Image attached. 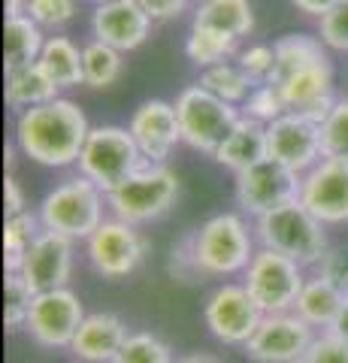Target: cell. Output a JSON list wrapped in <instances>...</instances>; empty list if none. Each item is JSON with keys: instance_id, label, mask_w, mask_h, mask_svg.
I'll list each match as a JSON object with an SVG mask.
<instances>
[{"instance_id": "cell-1", "label": "cell", "mask_w": 348, "mask_h": 363, "mask_svg": "<svg viewBox=\"0 0 348 363\" xmlns=\"http://www.w3.org/2000/svg\"><path fill=\"white\" fill-rule=\"evenodd\" d=\"M88 133L91 124L70 97H55L43 106L25 109L13 121V145L33 164L49 169L76 167Z\"/></svg>"}, {"instance_id": "cell-2", "label": "cell", "mask_w": 348, "mask_h": 363, "mask_svg": "<svg viewBox=\"0 0 348 363\" xmlns=\"http://www.w3.org/2000/svg\"><path fill=\"white\" fill-rule=\"evenodd\" d=\"M194 260L203 279H230L242 276L249 260L257 252L254 227L242 212H218L188 230Z\"/></svg>"}, {"instance_id": "cell-3", "label": "cell", "mask_w": 348, "mask_h": 363, "mask_svg": "<svg viewBox=\"0 0 348 363\" xmlns=\"http://www.w3.org/2000/svg\"><path fill=\"white\" fill-rule=\"evenodd\" d=\"M106 215H109L106 191H100L82 173L67 176L55 188H49L37 206V218L43 230L61 233L73 242H85L106 221Z\"/></svg>"}, {"instance_id": "cell-4", "label": "cell", "mask_w": 348, "mask_h": 363, "mask_svg": "<svg viewBox=\"0 0 348 363\" xmlns=\"http://www.w3.org/2000/svg\"><path fill=\"white\" fill-rule=\"evenodd\" d=\"M254 240L261 248L279 252L300 267H315L327 255V224H321L300 200H291L285 206L264 212L261 218H252Z\"/></svg>"}, {"instance_id": "cell-5", "label": "cell", "mask_w": 348, "mask_h": 363, "mask_svg": "<svg viewBox=\"0 0 348 363\" xmlns=\"http://www.w3.org/2000/svg\"><path fill=\"white\" fill-rule=\"evenodd\" d=\"M179 200V176L167 164H142L118 188L106 194L109 215L128 224H152L164 218Z\"/></svg>"}, {"instance_id": "cell-6", "label": "cell", "mask_w": 348, "mask_h": 363, "mask_svg": "<svg viewBox=\"0 0 348 363\" xmlns=\"http://www.w3.org/2000/svg\"><path fill=\"white\" fill-rule=\"evenodd\" d=\"M142 164H149L142 157V152L137 149L133 136L128 128H118V124H97L88 133V140L82 145V155L76 161V169L91 179L100 191L118 188L128 176H133Z\"/></svg>"}, {"instance_id": "cell-7", "label": "cell", "mask_w": 348, "mask_h": 363, "mask_svg": "<svg viewBox=\"0 0 348 363\" xmlns=\"http://www.w3.org/2000/svg\"><path fill=\"white\" fill-rule=\"evenodd\" d=\"M176 116H179V128H182V143L194 152L203 155H215V149L224 143L237 121L242 118L240 106L224 104L221 97L209 94L203 85H188L176 94L173 100Z\"/></svg>"}, {"instance_id": "cell-8", "label": "cell", "mask_w": 348, "mask_h": 363, "mask_svg": "<svg viewBox=\"0 0 348 363\" xmlns=\"http://www.w3.org/2000/svg\"><path fill=\"white\" fill-rule=\"evenodd\" d=\"M149 248H152L149 236L137 224H128L116 218V215H106V221L85 240V257H88V267L97 276L118 281L140 269Z\"/></svg>"}, {"instance_id": "cell-9", "label": "cell", "mask_w": 348, "mask_h": 363, "mask_svg": "<svg viewBox=\"0 0 348 363\" xmlns=\"http://www.w3.org/2000/svg\"><path fill=\"white\" fill-rule=\"evenodd\" d=\"M306 267H300L297 260H291L279 252L257 245L254 257L242 272V285L249 288L252 300L261 306L264 315L276 312H291L297 303V294L306 281Z\"/></svg>"}, {"instance_id": "cell-10", "label": "cell", "mask_w": 348, "mask_h": 363, "mask_svg": "<svg viewBox=\"0 0 348 363\" xmlns=\"http://www.w3.org/2000/svg\"><path fill=\"white\" fill-rule=\"evenodd\" d=\"M300 179L303 176L288 169L285 164L264 157V161L233 176V200H237L242 215L261 218L264 212L285 206V203L300 197Z\"/></svg>"}, {"instance_id": "cell-11", "label": "cell", "mask_w": 348, "mask_h": 363, "mask_svg": "<svg viewBox=\"0 0 348 363\" xmlns=\"http://www.w3.org/2000/svg\"><path fill=\"white\" fill-rule=\"evenodd\" d=\"M85 306L79 300V294L70 288H55L33 294L30 312L25 333L37 342L40 348H70L76 330L85 321Z\"/></svg>"}, {"instance_id": "cell-12", "label": "cell", "mask_w": 348, "mask_h": 363, "mask_svg": "<svg viewBox=\"0 0 348 363\" xmlns=\"http://www.w3.org/2000/svg\"><path fill=\"white\" fill-rule=\"evenodd\" d=\"M261 321V306L252 300V294L242 281H224L203 303L206 330L224 345H245Z\"/></svg>"}, {"instance_id": "cell-13", "label": "cell", "mask_w": 348, "mask_h": 363, "mask_svg": "<svg viewBox=\"0 0 348 363\" xmlns=\"http://www.w3.org/2000/svg\"><path fill=\"white\" fill-rule=\"evenodd\" d=\"M321 224L339 227L348 224V161L345 157H327L306 169L300 179V197Z\"/></svg>"}, {"instance_id": "cell-14", "label": "cell", "mask_w": 348, "mask_h": 363, "mask_svg": "<svg viewBox=\"0 0 348 363\" xmlns=\"http://www.w3.org/2000/svg\"><path fill=\"white\" fill-rule=\"evenodd\" d=\"M315 336L318 333L294 312H276L264 315L242 351L254 363H300Z\"/></svg>"}, {"instance_id": "cell-15", "label": "cell", "mask_w": 348, "mask_h": 363, "mask_svg": "<svg viewBox=\"0 0 348 363\" xmlns=\"http://www.w3.org/2000/svg\"><path fill=\"white\" fill-rule=\"evenodd\" d=\"M266 157L285 164L294 173H306L315 167L324 149H321V124L300 116V112H285L276 121L266 124Z\"/></svg>"}, {"instance_id": "cell-16", "label": "cell", "mask_w": 348, "mask_h": 363, "mask_svg": "<svg viewBox=\"0 0 348 363\" xmlns=\"http://www.w3.org/2000/svg\"><path fill=\"white\" fill-rule=\"evenodd\" d=\"M128 130L149 164H167L173 157V152L182 145V128H179L176 106L161 97L142 100L130 112Z\"/></svg>"}, {"instance_id": "cell-17", "label": "cell", "mask_w": 348, "mask_h": 363, "mask_svg": "<svg viewBox=\"0 0 348 363\" xmlns=\"http://www.w3.org/2000/svg\"><path fill=\"white\" fill-rule=\"evenodd\" d=\"M73 264H76V242L61 233L40 230L16 272L28 281L33 294H43L55 288H70Z\"/></svg>"}, {"instance_id": "cell-18", "label": "cell", "mask_w": 348, "mask_h": 363, "mask_svg": "<svg viewBox=\"0 0 348 363\" xmlns=\"http://www.w3.org/2000/svg\"><path fill=\"white\" fill-rule=\"evenodd\" d=\"M149 13L137 4V0H116V4H100L91 13V40H100L118 52H133L145 45L152 37Z\"/></svg>"}, {"instance_id": "cell-19", "label": "cell", "mask_w": 348, "mask_h": 363, "mask_svg": "<svg viewBox=\"0 0 348 363\" xmlns=\"http://www.w3.org/2000/svg\"><path fill=\"white\" fill-rule=\"evenodd\" d=\"M128 333V324L116 312H88L67 351L79 363H112Z\"/></svg>"}, {"instance_id": "cell-20", "label": "cell", "mask_w": 348, "mask_h": 363, "mask_svg": "<svg viewBox=\"0 0 348 363\" xmlns=\"http://www.w3.org/2000/svg\"><path fill=\"white\" fill-rule=\"evenodd\" d=\"M4 97H6V106L18 116L25 109L43 106L49 100L61 97V88L52 82L49 73L37 61H30V64L13 67V70H4Z\"/></svg>"}, {"instance_id": "cell-21", "label": "cell", "mask_w": 348, "mask_h": 363, "mask_svg": "<svg viewBox=\"0 0 348 363\" xmlns=\"http://www.w3.org/2000/svg\"><path fill=\"white\" fill-rule=\"evenodd\" d=\"M264 157H266V128L242 116L237 121V128L224 136V143L215 149L212 161L237 176L242 169H249L252 164L264 161Z\"/></svg>"}, {"instance_id": "cell-22", "label": "cell", "mask_w": 348, "mask_h": 363, "mask_svg": "<svg viewBox=\"0 0 348 363\" xmlns=\"http://www.w3.org/2000/svg\"><path fill=\"white\" fill-rule=\"evenodd\" d=\"M276 88H279V94H282L288 112H303L306 106L318 104V100L333 97V67H330V58L300 67V70L285 76L282 82H276Z\"/></svg>"}, {"instance_id": "cell-23", "label": "cell", "mask_w": 348, "mask_h": 363, "mask_svg": "<svg viewBox=\"0 0 348 363\" xmlns=\"http://www.w3.org/2000/svg\"><path fill=\"white\" fill-rule=\"evenodd\" d=\"M191 25L224 30L237 40H245L254 30V6L252 0H197Z\"/></svg>"}, {"instance_id": "cell-24", "label": "cell", "mask_w": 348, "mask_h": 363, "mask_svg": "<svg viewBox=\"0 0 348 363\" xmlns=\"http://www.w3.org/2000/svg\"><path fill=\"white\" fill-rule=\"evenodd\" d=\"M345 300V291H339L336 285H330L327 279L321 276H309L303 281V288L297 294V303H294V312L297 318H303L312 330H327L333 324L336 312Z\"/></svg>"}, {"instance_id": "cell-25", "label": "cell", "mask_w": 348, "mask_h": 363, "mask_svg": "<svg viewBox=\"0 0 348 363\" xmlns=\"http://www.w3.org/2000/svg\"><path fill=\"white\" fill-rule=\"evenodd\" d=\"M37 64L49 73V79L61 91H70V88L82 85V45L73 43L70 37H64V33H52V37H46Z\"/></svg>"}, {"instance_id": "cell-26", "label": "cell", "mask_w": 348, "mask_h": 363, "mask_svg": "<svg viewBox=\"0 0 348 363\" xmlns=\"http://www.w3.org/2000/svg\"><path fill=\"white\" fill-rule=\"evenodd\" d=\"M128 70L125 52L112 49L100 40H88L82 45V85L91 91H106L121 82Z\"/></svg>"}, {"instance_id": "cell-27", "label": "cell", "mask_w": 348, "mask_h": 363, "mask_svg": "<svg viewBox=\"0 0 348 363\" xmlns=\"http://www.w3.org/2000/svg\"><path fill=\"white\" fill-rule=\"evenodd\" d=\"M43 43H46V30L30 16H9L4 25V70L37 61Z\"/></svg>"}, {"instance_id": "cell-28", "label": "cell", "mask_w": 348, "mask_h": 363, "mask_svg": "<svg viewBox=\"0 0 348 363\" xmlns=\"http://www.w3.org/2000/svg\"><path fill=\"white\" fill-rule=\"evenodd\" d=\"M273 49H276V67H273V76H269V85L282 82L285 76L300 70V67L327 58V45L321 43L318 33L315 37L312 33H288V37L273 43Z\"/></svg>"}, {"instance_id": "cell-29", "label": "cell", "mask_w": 348, "mask_h": 363, "mask_svg": "<svg viewBox=\"0 0 348 363\" xmlns=\"http://www.w3.org/2000/svg\"><path fill=\"white\" fill-rule=\"evenodd\" d=\"M185 55L188 61L200 67V70H209L215 64H224L240 55V40L230 37L224 30H212V28H194L191 25L188 40H185Z\"/></svg>"}, {"instance_id": "cell-30", "label": "cell", "mask_w": 348, "mask_h": 363, "mask_svg": "<svg viewBox=\"0 0 348 363\" xmlns=\"http://www.w3.org/2000/svg\"><path fill=\"white\" fill-rule=\"evenodd\" d=\"M197 85H203L209 94L221 97L224 104L230 106H242L245 97L254 91V79L242 70V67L237 61H224V64H215L209 67V70H200V79Z\"/></svg>"}, {"instance_id": "cell-31", "label": "cell", "mask_w": 348, "mask_h": 363, "mask_svg": "<svg viewBox=\"0 0 348 363\" xmlns=\"http://www.w3.org/2000/svg\"><path fill=\"white\" fill-rule=\"evenodd\" d=\"M43 230V224L37 218V212H18V215H6L4 221V267L6 269H18L25 260L30 242L37 240V233Z\"/></svg>"}, {"instance_id": "cell-32", "label": "cell", "mask_w": 348, "mask_h": 363, "mask_svg": "<svg viewBox=\"0 0 348 363\" xmlns=\"http://www.w3.org/2000/svg\"><path fill=\"white\" fill-rule=\"evenodd\" d=\"M173 360H176L173 348L158 333L130 330L112 363H173Z\"/></svg>"}, {"instance_id": "cell-33", "label": "cell", "mask_w": 348, "mask_h": 363, "mask_svg": "<svg viewBox=\"0 0 348 363\" xmlns=\"http://www.w3.org/2000/svg\"><path fill=\"white\" fill-rule=\"evenodd\" d=\"M30 303H33V291L28 288V281L21 279L16 269H6V279H4V324H6L9 333L25 330Z\"/></svg>"}, {"instance_id": "cell-34", "label": "cell", "mask_w": 348, "mask_h": 363, "mask_svg": "<svg viewBox=\"0 0 348 363\" xmlns=\"http://www.w3.org/2000/svg\"><path fill=\"white\" fill-rule=\"evenodd\" d=\"M321 149L327 157L348 161V97H336L330 116L321 121Z\"/></svg>"}, {"instance_id": "cell-35", "label": "cell", "mask_w": 348, "mask_h": 363, "mask_svg": "<svg viewBox=\"0 0 348 363\" xmlns=\"http://www.w3.org/2000/svg\"><path fill=\"white\" fill-rule=\"evenodd\" d=\"M240 112L245 118H252L257 124H266L269 121H276L279 116H285L288 106H285V100L282 94H279V88L276 85H269V82H261V85H254V91L249 97H245V104L240 106Z\"/></svg>"}, {"instance_id": "cell-36", "label": "cell", "mask_w": 348, "mask_h": 363, "mask_svg": "<svg viewBox=\"0 0 348 363\" xmlns=\"http://www.w3.org/2000/svg\"><path fill=\"white\" fill-rule=\"evenodd\" d=\"M79 13V0H28V13L43 30H61Z\"/></svg>"}, {"instance_id": "cell-37", "label": "cell", "mask_w": 348, "mask_h": 363, "mask_svg": "<svg viewBox=\"0 0 348 363\" xmlns=\"http://www.w3.org/2000/svg\"><path fill=\"white\" fill-rule=\"evenodd\" d=\"M237 64L254 79L257 85L269 82V76H273V67H276V49L269 43H252V45H245V49H240Z\"/></svg>"}, {"instance_id": "cell-38", "label": "cell", "mask_w": 348, "mask_h": 363, "mask_svg": "<svg viewBox=\"0 0 348 363\" xmlns=\"http://www.w3.org/2000/svg\"><path fill=\"white\" fill-rule=\"evenodd\" d=\"M318 37L333 52H348V0L318 18Z\"/></svg>"}, {"instance_id": "cell-39", "label": "cell", "mask_w": 348, "mask_h": 363, "mask_svg": "<svg viewBox=\"0 0 348 363\" xmlns=\"http://www.w3.org/2000/svg\"><path fill=\"white\" fill-rule=\"evenodd\" d=\"M300 363H348V342L327 330H321Z\"/></svg>"}, {"instance_id": "cell-40", "label": "cell", "mask_w": 348, "mask_h": 363, "mask_svg": "<svg viewBox=\"0 0 348 363\" xmlns=\"http://www.w3.org/2000/svg\"><path fill=\"white\" fill-rule=\"evenodd\" d=\"M167 269H170V276H173L176 281H185V285H191V281H197V279H203V276H200V269H197L194 248H191V236H188V233L170 248V260H167Z\"/></svg>"}, {"instance_id": "cell-41", "label": "cell", "mask_w": 348, "mask_h": 363, "mask_svg": "<svg viewBox=\"0 0 348 363\" xmlns=\"http://www.w3.org/2000/svg\"><path fill=\"white\" fill-rule=\"evenodd\" d=\"M315 276L327 279L330 285L348 294V252L345 248H327V255L315 264Z\"/></svg>"}, {"instance_id": "cell-42", "label": "cell", "mask_w": 348, "mask_h": 363, "mask_svg": "<svg viewBox=\"0 0 348 363\" xmlns=\"http://www.w3.org/2000/svg\"><path fill=\"white\" fill-rule=\"evenodd\" d=\"M137 4L149 13L152 21H173L182 13H188L191 0H137Z\"/></svg>"}, {"instance_id": "cell-43", "label": "cell", "mask_w": 348, "mask_h": 363, "mask_svg": "<svg viewBox=\"0 0 348 363\" xmlns=\"http://www.w3.org/2000/svg\"><path fill=\"white\" fill-rule=\"evenodd\" d=\"M4 203H6V215H18V212H28V197H25V191H21L18 185V179L13 173H6L4 179Z\"/></svg>"}, {"instance_id": "cell-44", "label": "cell", "mask_w": 348, "mask_h": 363, "mask_svg": "<svg viewBox=\"0 0 348 363\" xmlns=\"http://www.w3.org/2000/svg\"><path fill=\"white\" fill-rule=\"evenodd\" d=\"M342 0H291V6L297 9V13L303 16H309V18H321V16H327L333 6H339Z\"/></svg>"}, {"instance_id": "cell-45", "label": "cell", "mask_w": 348, "mask_h": 363, "mask_svg": "<svg viewBox=\"0 0 348 363\" xmlns=\"http://www.w3.org/2000/svg\"><path fill=\"white\" fill-rule=\"evenodd\" d=\"M327 333L339 336V339H345V342H348V294H345V300L339 306V312H336V318H333V324L327 327Z\"/></svg>"}, {"instance_id": "cell-46", "label": "cell", "mask_w": 348, "mask_h": 363, "mask_svg": "<svg viewBox=\"0 0 348 363\" xmlns=\"http://www.w3.org/2000/svg\"><path fill=\"white\" fill-rule=\"evenodd\" d=\"M6 4V18L9 16H25L28 13V0H4Z\"/></svg>"}, {"instance_id": "cell-47", "label": "cell", "mask_w": 348, "mask_h": 363, "mask_svg": "<svg viewBox=\"0 0 348 363\" xmlns=\"http://www.w3.org/2000/svg\"><path fill=\"white\" fill-rule=\"evenodd\" d=\"M173 363H218V360L209 354H188V357H176Z\"/></svg>"}, {"instance_id": "cell-48", "label": "cell", "mask_w": 348, "mask_h": 363, "mask_svg": "<svg viewBox=\"0 0 348 363\" xmlns=\"http://www.w3.org/2000/svg\"><path fill=\"white\" fill-rule=\"evenodd\" d=\"M94 6H100V4H116V0H91Z\"/></svg>"}]
</instances>
